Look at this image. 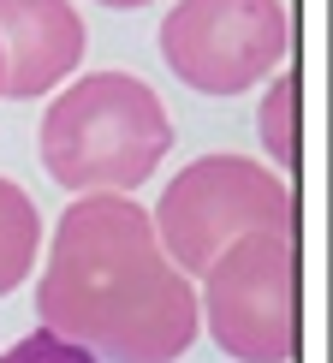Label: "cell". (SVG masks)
I'll use <instances>...</instances> for the list:
<instances>
[{
	"instance_id": "obj_1",
	"label": "cell",
	"mask_w": 333,
	"mask_h": 363,
	"mask_svg": "<svg viewBox=\"0 0 333 363\" xmlns=\"http://www.w3.org/2000/svg\"><path fill=\"white\" fill-rule=\"evenodd\" d=\"M42 328L108 363H179L196 328V286L166 262L137 196L89 191L54 220L36 280Z\"/></svg>"
},
{
	"instance_id": "obj_2",
	"label": "cell",
	"mask_w": 333,
	"mask_h": 363,
	"mask_svg": "<svg viewBox=\"0 0 333 363\" xmlns=\"http://www.w3.org/2000/svg\"><path fill=\"white\" fill-rule=\"evenodd\" d=\"M173 149V119L137 72L72 78L42 113V167L72 196H131Z\"/></svg>"
},
{
	"instance_id": "obj_3",
	"label": "cell",
	"mask_w": 333,
	"mask_h": 363,
	"mask_svg": "<svg viewBox=\"0 0 333 363\" xmlns=\"http://www.w3.org/2000/svg\"><path fill=\"white\" fill-rule=\"evenodd\" d=\"M149 226L179 274H203L244 233H298V196L274 167L250 155H203L166 179Z\"/></svg>"
},
{
	"instance_id": "obj_4",
	"label": "cell",
	"mask_w": 333,
	"mask_h": 363,
	"mask_svg": "<svg viewBox=\"0 0 333 363\" xmlns=\"http://www.w3.org/2000/svg\"><path fill=\"white\" fill-rule=\"evenodd\" d=\"M196 315L232 363H292L304 334L298 233H244L203 268Z\"/></svg>"
},
{
	"instance_id": "obj_5",
	"label": "cell",
	"mask_w": 333,
	"mask_h": 363,
	"mask_svg": "<svg viewBox=\"0 0 333 363\" xmlns=\"http://www.w3.org/2000/svg\"><path fill=\"white\" fill-rule=\"evenodd\" d=\"M292 54L286 0H179L161 18V60L196 96H244Z\"/></svg>"
},
{
	"instance_id": "obj_6",
	"label": "cell",
	"mask_w": 333,
	"mask_h": 363,
	"mask_svg": "<svg viewBox=\"0 0 333 363\" xmlns=\"http://www.w3.org/2000/svg\"><path fill=\"white\" fill-rule=\"evenodd\" d=\"M89 30L72 0H0V60H6V96L36 101L60 89L84 66Z\"/></svg>"
},
{
	"instance_id": "obj_7",
	"label": "cell",
	"mask_w": 333,
	"mask_h": 363,
	"mask_svg": "<svg viewBox=\"0 0 333 363\" xmlns=\"http://www.w3.org/2000/svg\"><path fill=\"white\" fill-rule=\"evenodd\" d=\"M36 245H42L36 203H30L12 179H0V298L18 292V286L30 280V268H36Z\"/></svg>"
},
{
	"instance_id": "obj_8",
	"label": "cell",
	"mask_w": 333,
	"mask_h": 363,
	"mask_svg": "<svg viewBox=\"0 0 333 363\" xmlns=\"http://www.w3.org/2000/svg\"><path fill=\"white\" fill-rule=\"evenodd\" d=\"M256 138H262V149L280 161L286 173L304 161V84H298V72H280V78L262 89Z\"/></svg>"
},
{
	"instance_id": "obj_9",
	"label": "cell",
	"mask_w": 333,
	"mask_h": 363,
	"mask_svg": "<svg viewBox=\"0 0 333 363\" xmlns=\"http://www.w3.org/2000/svg\"><path fill=\"white\" fill-rule=\"evenodd\" d=\"M0 363H101V357H89L84 345L60 340V334H48V328H36V334H24L18 345H6Z\"/></svg>"
},
{
	"instance_id": "obj_10",
	"label": "cell",
	"mask_w": 333,
	"mask_h": 363,
	"mask_svg": "<svg viewBox=\"0 0 333 363\" xmlns=\"http://www.w3.org/2000/svg\"><path fill=\"white\" fill-rule=\"evenodd\" d=\"M101 6H149V0H101Z\"/></svg>"
},
{
	"instance_id": "obj_11",
	"label": "cell",
	"mask_w": 333,
	"mask_h": 363,
	"mask_svg": "<svg viewBox=\"0 0 333 363\" xmlns=\"http://www.w3.org/2000/svg\"><path fill=\"white\" fill-rule=\"evenodd\" d=\"M0 96H6V60H0Z\"/></svg>"
}]
</instances>
